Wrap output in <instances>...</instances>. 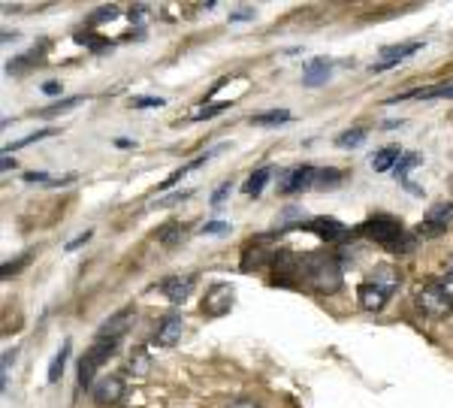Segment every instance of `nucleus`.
Returning <instances> with one entry per match:
<instances>
[{"label": "nucleus", "instance_id": "obj_1", "mask_svg": "<svg viewBox=\"0 0 453 408\" xmlns=\"http://www.w3.org/2000/svg\"><path fill=\"white\" fill-rule=\"evenodd\" d=\"M299 272H302L299 281H305L317 294H335L341 287V263L335 260V254H326V251L302 254Z\"/></svg>", "mask_w": 453, "mask_h": 408}, {"label": "nucleus", "instance_id": "obj_2", "mask_svg": "<svg viewBox=\"0 0 453 408\" xmlns=\"http://www.w3.org/2000/svg\"><path fill=\"white\" fill-rule=\"evenodd\" d=\"M360 230L366 233L371 242H378L381 248H387L390 254H408L417 248V236L408 233L402 221H396V218H390V215H371Z\"/></svg>", "mask_w": 453, "mask_h": 408}, {"label": "nucleus", "instance_id": "obj_3", "mask_svg": "<svg viewBox=\"0 0 453 408\" xmlns=\"http://www.w3.org/2000/svg\"><path fill=\"white\" fill-rule=\"evenodd\" d=\"M414 299H417V305H420V312L435 317V321H441V317H447L453 312V299L447 290H444L441 281H429V285L417 287Z\"/></svg>", "mask_w": 453, "mask_h": 408}, {"label": "nucleus", "instance_id": "obj_4", "mask_svg": "<svg viewBox=\"0 0 453 408\" xmlns=\"http://www.w3.org/2000/svg\"><path fill=\"white\" fill-rule=\"evenodd\" d=\"M118 351V342H106V339H97L91 348L85 351V357L79 360V387H91L94 384V375L97 369L103 366L109 357H115Z\"/></svg>", "mask_w": 453, "mask_h": 408}, {"label": "nucleus", "instance_id": "obj_5", "mask_svg": "<svg viewBox=\"0 0 453 408\" xmlns=\"http://www.w3.org/2000/svg\"><path fill=\"white\" fill-rule=\"evenodd\" d=\"M233 299H236L233 285H227V281H217V285H212V287L206 290L203 315H208V317H224L233 308Z\"/></svg>", "mask_w": 453, "mask_h": 408}, {"label": "nucleus", "instance_id": "obj_6", "mask_svg": "<svg viewBox=\"0 0 453 408\" xmlns=\"http://www.w3.org/2000/svg\"><path fill=\"white\" fill-rule=\"evenodd\" d=\"M269 239H272V236L263 233V236H254V239L245 245V251H242V269H245V272L263 269L266 263H272V257H275L278 248H269V245H266Z\"/></svg>", "mask_w": 453, "mask_h": 408}, {"label": "nucleus", "instance_id": "obj_7", "mask_svg": "<svg viewBox=\"0 0 453 408\" xmlns=\"http://www.w3.org/2000/svg\"><path fill=\"white\" fill-rule=\"evenodd\" d=\"M299 266H302V257H296L290 248H278L275 257H272V272H275V281L278 285H296L293 275H302L299 272Z\"/></svg>", "mask_w": 453, "mask_h": 408}, {"label": "nucleus", "instance_id": "obj_8", "mask_svg": "<svg viewBox=\"0 0 453 408\" xmlns=\"http://www.w3.org/2000/svg\"><path fill=\"white\" fill-rule=\"evenodd\" d=\"M314 179H317V169L314 167H293L287 169L284 176L278 179V194H296V190H305V188H314Z\"/></svg>", "mask_w": 453, "mask_h": 408}, {"label": "nucleus", "instance_id": "obj_9", "mask_svg": "<svg viewBox=\"0 0 453 408\" xmlns=\"http://www.w3.org/2000/svg\"><path fill=\"white\" fill-rule=\"evenodd\" d=\"M197 287V275L194 272H178V275H169L160 285V294L169 299V303H185V299L194 294Z\"/></svg>", "mask_w": 453, "mask_h": 408}, {"label": "nucleus", "instance_id": "obj_10", "mask_svg": "<svg viewBox=\"0 0 453 408\" xmlns=\"http://www.w3.org/2000/svg\"><path fill=\"white\" fill-rule=\"evenodd\" d=\"M91 396H94L97 405H118L124 396V378L121 375H106L100 378L94 390H91Z\"/></svg>", "mask_w": 453, "mask_h": 408}, {"label": "nucleus", "instance_id": "obj_11", "mask_svg": "<svg viewBox=\"0 0 453 408\" xmlns=\"http://www.w3.org/2000/svg\"><path fill=\"white\" fill-rule=\"evenodd\" d=\"M133 317L136 312L133 308H121V312H115L112 317H106L103 326L97 330V339H106V342H118L121 335L130 330V324H133Z\"/></svg>", "mask_w": 453, "mask_h": 408}, {"label": "nucleus", "instance_id": "obj_12", "mask_svg": "<svg viewBox=\"0 0 453 408\" xmlns=\"http://www.w3.org/2000/svg\"><path fill=\"white\" fill-rule=\"evenodd\" d=\"M423 49V43H402V45H384L381 49V63H371V73H384V70H390V67H396L399 61L402 58H408V54H414V52H420Z\"/></svg>", "mask_w": 453, "mask_h": 408}, {"label": "nucleus", "instance_id": "obj_13", "mask_svg": "<svg viewBox=\"0 0 453 408\" xmlns=\"http://www.w3.org/2000/svg\"><path fill=\"white\" fill-rule=\"evenodd\" d=\"M305 230L317 233L326 242H341V239H348L351 236V227H344L341 221H335V218H314V221L305 224Z\"/></svg>", "mask_w": 453, "mask_h": 408}, {"label": "nucleus", "instance_id": "obj_14", "mask_svg": "<svg viewBox=\"0 0 453 408\" xmlns=\"http://www.w3.org/2000/svg\"><path fill=\"white\" fill-rule=\"evenodd\" d=\"M181 333H185V321H181V315H167L163 321L158 324V330H154V339H158V345H163V348H172Z\"/></svg>", "mask_w": 453, "mask_h": 408}, {"label": "nucleus", "instance_id": "obj_15", "mask_svg": "<svg viewBox=\"0 0 453 408\" xmlns=\"http://www.w3.org/2000/svg\"><path fill=\"white\" fill-rule=\"evenodd\" d=\"M330 73H332V61L330 58H314L302 73V85H308V88L323 85V82H330Z\"/></svg>", "mask_w": 453, "mask_h": 408}, {"label": "nucleus", "instance_id": "obj_16", "mask_svg": "<svg viewBox=\"0 0 453 408\" xmlns=\"http://www.w3.org/2000/svg\"><path fill=\"white\" fill-rule=\"evenodd\" d=\"M357 299H360V305L366 308V312H381V308L387 305V294L381 287H375L371 281H366V285H360L357 287Z\"/></svg>", "mask_w": 453, "mask_h": 408}, {"label": "nucleus", "instance_id": "obj_17", "mask_svg": "<svg viewBox=\"0 0 453 408\" xmlns=\"http://www.w3.org/2000/svg\"><path fill=\"white\" fill-rule=\"evenodd\" d=\"M369 281H371L375 287L384 290L387 296H393L396 287H399V272H396L393 266H387V263H381V266L371 269V278H369Z\"/></svg>", "mask_w": 453, "mask_h": 408}, {"label": "nucleus", "instance_id": "obj_18", "mask_svg": "<svg viewBox=\"0 0 453 408\" xmlns=\"http://www.w3.org/2000/svg\"><path fill=\"white\" fill-rule=\"evenodd\" d=\"M185 236H187V227H185V224H181V221H169V224L160 227L158 242L167 245V248H176V245L185 242Z\"/></svg>", "mask_w": 453, "mask_h": 408}, {"label": "nucleus", "instance_id": "obj_19", "mask_svg": "<svg viewBox=\"0 0 453 408\" xmlns=\"http://www.w3.org/2000/svg\"><path fill=\"white\" fill-rule=\"evenodd\" d=\"M399 158H402L399 145H387V149L375 151V158H371V169H375V172H387L390 167H396Z\"/></svg>", "mask_w": 453, "mask_h": 408}, {"label": "nucleus", "instance_id": "obj_20", "mask_svg": "<svg viewBox=\"0 0 453 408\" xmlns=\"http://www.w3.org/2000/svg\"><path fill=\"white\" fill-rule=\"evenodd\" d=\"M269 179H272V167H260L257 172H251V176H248V181L242 185V190H245L248 197H260L263 188L269 185Z\"/></svg>", "mask_w": 453, "mask_h": 408}, {"label": "nucleus", "instance_id": "obj_21", "mask_svg": "<svg viewBox=\"0 0 453 408\" xmlns=\"http://www.w3.org/2000/svg\"><path fill=\"white\" fill-rule=\"evenodd\" d=\"M423 221H426V224H435V227H444V230H447V227L453 224V203H438V206H432L429 215H426Z\"/></svg>", "mask_w": 453, "mask_h": 408}, {"label": "nucleus", "instance_id": "obj_22", "mask_svg": "<svg viewBox=\"0 0 453 408\" xmlns=\"http://www.w3.org/2000/svg\"><path fill=\"white\" fill-rule=\"evenodd\" d=\"M254 124L257 127H269V124H284V121H290V112L287 109H272V112H257L251 118Z\"/></svg>", "mask_w": 453, "mask_h": 408}, {"label": "nucleus", "instance_id": "obj_23", "mask_svg": "<svg viewBox=\"0 0 453 408\" xmlns=\"http://www.w3.org/2000/svg\"><path fill=\"white\" fill-rule=\"evenodd\" d=\"M420 163H423V158H420V154H402V158H399V163H396V179L399 181H408V172H411L414 167H420Z\"/></svg>", "mask_w": 453, "mask_h": 408}, {"label": "nucleus", "instance_id": "obj_24", "mask_svg": "<svg viewBox=\"0 0 453 408\" xmlns=\"http://www.w3.org/2000/svg\"><path fill=\"white\" fill-rule=\"evenodd\" d=\"M67 357H70V342H63V345H61V351L54 354L52 366H49V384H54V381L61 378V372H63V363H67Z\"/></svg>", "mask_w": 453, "mask_h": 408}, {"label": "nucleus", "instance_id": "obj_25", "mask_svg": "<svg viewBox=\"0 0 453 408\" xmlns=\"http://www.w3.org/2000/svg\"><path fill=\"white\" fill-rule=\"evenodd\" d=\"M79 103H82V97H63V100H58V103H52L49 109H40V115H43V118H52V115L70 112V109L79 106Z\"/></svg>", "mask_w": 453, "mask_h": 408}, {"label": "nucleus", "instance_id": "obj_26", "mask_svg": "<svg viewBox=\"0 0 453 408\" xmlns=\"http://www.w3.org/2000/svg\"><path fill=\"white\" fill-rule=\"evenodd\" d=\"M341 181V172L339 169H332V167H326V169H317V179H314V188H335Z\"/></svg>", "mask_w": 453, "mask_h": 408}, {"label": "nucleus", "instance_id": "obj_27", "mask_svg": "<svg viewBox=\"0 0 453 408\" xmlns=\"http://www.w3.org/2000/svg\"><path fill=\"white\" fill-rule=\"evenodd\" d=\"M362 139H366V130H362V127H353V130H344L339 139H335V145H339V149H353V145H360Z\"/></svg>", "mask_w": 453, "mask_h": 408}, {"label": "nucleus", "instance_id": "obj_28", "mask_svg": "<svg viewBox=\"0 0 453 408\" xmlns=\"http://www.w3.org/2000/svg\"><path fill=\"white\" fill-rule=\"evenodd\" d=\"M130 369L136 372V375H145V372L151 369V357L145 354L142 348H136L133 354H130Z\"/></svg>", "mask_w": 453, "mask_h": 408}, {"label": "nucleus", "instance_id": "obj_29", "mask_svg": "<svg viewBox=\"0 0 453 408\" xmlns=\"http://www.w3.org/2000/svg\"><path fill=\"white\" fill-rule=\"evenodd\" d=\"M45 136H54V130H36V133L24 136V139H18V142H13V145H3V154H13V151L24 149V145H31V142H36V139H45Z\"/></svg>", "mask_w": 453, "mask_h": 408}, {"label": "nucleus", "instance_id": "obj_30", "mask_svg": "<svg viewBox=\"0 0 453 408\" xmlns=\"http://www.w3.org/2000/svg\"><path fill=\"white\" fill-rule=\"evenodd\" d=\"M130 106L133 109H160V106H167V100L163 97H133Z\"/></svg>", "mask_w": 453, "mask_h": 408}, {"label": "nucleus", "instance_id": "obj_31", "mask_svg": "<svg viewBox=\"0 0 453 408\" xmlns=\"http://www.w3.org/2000/svg\"><path fill=\"white\" fill-rule=\"evenodd\" d=\"M118 15V6H100L97 13H91L88 22L91 24H100V22H112V18Z\"/></svg>", "mask_w": 453, "mask_h": 408}, {"label": "nucleus", "instance_id": "obj_32", "mask_svg": "<svg viewBox=\"0 0 453 408\" xmlns=\"http://www.w3.org/2000/svg\"><path fill=\"white\" fill-rule=\"evenodd\" d=\"M199 233H206V236H224V233H230V224H227V221H206L203 227H199Z\"/></svg>", "mask_w": 453, "mask_h": 408}, {"label": "nucleus", "instance_id": "obj_33", "mask_svg": "<svg viewBox=\"0 0 453 408\" xmlns=\"http://www.w3.org/2000/svg\"><path fill=\"white\" fill-rule=\"evenodd\" d=\"M227 106H230V103H212V106H203V109H199V112L194 115L197 118V121H203V118H212V115H221L224 112V109Z\"/></svg>", "mask_w": 453, "mask_h": 408}, {"label": "nucleus", "instance_id": "obj_34", "mask_svg": "<svg viewBox=\"0 0 453 408\" xmlns=\"http://www.w3.org/2000/svg\"><path fill=\"white\" fill-rule=\"evenodd\" d=\"M230 190H233L230 181H224L221 188H215V194H212V206H215V209H217V206H224V199L230 197Z\"/></svg>", "mask_w": 453, "mask_h": 408}, {"label": "nucleus", "instance_id": "obj_35", "mask_svg": "<svg viewBox=\"0 0 453 408\" xmlns=\"http://www.w3.org/2000/svg\"><path fill=\"white\" fill-rule=\"evenodd\" d=\"M27 260H31V251H27V254H22V257H18L15 263H6V266H3V278H13V275H15V272H18V269H22V266H24V263H27Z\"/></svg>", "mask_w": 453, "mask_h": 408}, {"label": "nucleus", "instance_id": "obj_36", "mask_svg": "<svg viewBox=\"0 0 453 408\" xmlns=\"http://www.w3.org/2000/svg\"><path fill=\"white\" fill-rule=\"evenodd\" d=\"M254 18V6H239L236 13H230V22H248Z\"/></svg>", "mask_w": 453, "mask_h": 408}, {"label": "nucleus", "instance_id": "obj_37", "mask_svg": "<svg viewBox=\"0 0 453 408\" xmlns=\"http://www.w3.org/2000/svg\"><path fill=\"white\" fill-rule=\"evenodd\" d=\"M88 239H91V230H85L82 236H76V239H72V242H67V245H63V251H76L79 245H85Z\"/></svg>", "mask_w": 453, "mask_h": 408}, {"label": "nucleus", "instance_id": "obj_38", "mask_svg": "<svg viewBox=\"0 0 453 408\" xmlns=\"http://www.w3.org/2000/svg\"><path fill=\"white\" fill-rule=\"evenodd\" d=\"M43 94H49V97L61 94V82H43Z\"/></svg>", "mask_w": 453, "mask_h": 408}, {"label": "nucleus", "instance_id": "obj_39", "mask_svg": "<svg viewBox=\"0 0 453 408\" xmlns=\"http://www.w3.org/2000/svg\"><path fill=\"white\" fill-rule=\"evenodd\" d=\"M441 285H444V290H447V294H450V299H453V266H450L447 272H444V278H441Z\"/></svg>", "mask_w": 453, "mask_h": 408}, {"label": "nucleus", "instance_id": "obj_40", "mask_svg": "<svg viewBox=\"0 0 453 408\" xmlns=\"http://www.w3.org/2000/svg\"><path fill=\"white\" fill-rule=\"evenodd\" d=\"M230 408H257V402H254V399H236Z\"/></svg>", "mask_w": 453, "mask_h": 408}, {"label": "nucleus", "instance_id": "obj_41", "mask_svg": "<svg viewBox=\"0 0 453 408\" xmlns=\"http://www.w3.org/2000/svg\"><path fill=\"white\" fill-rule=\"evenodd\" d=\"M45 179H49L45 172H27V176H24V181H31V185H33V181H45Z\"/></svg>", "mask_w": 453, "mask_h": 408}, {"label": "nucleus", "instance_id": "obj_42", "mask_svg": "<svg viewBox=\"0 0 453 408\" xmlns=\"http://www.w3.org/2000/svg\"><path fill=\"white\" fill-rule=\"evenodd\" d=\"M13 167H15V160L9 158V154H3V169H13Z\"/></svg>", "mask_w": 453, "mask_h": 408}]
</instances>
